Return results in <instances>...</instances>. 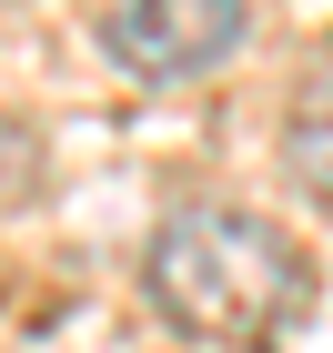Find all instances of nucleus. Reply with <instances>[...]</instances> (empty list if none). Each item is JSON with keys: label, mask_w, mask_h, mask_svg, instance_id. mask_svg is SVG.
<instances>
[{"label": "nucleus", "mask_w": 333, "mask_h": 353, "mask_svg": "<svg viewBox=\"0 0 333 353\" xmlns=\"http://www.w3.org/2000/svg\"><path fill=\"white\" fill-rule=\"evenodd\" d=\"M141 272H152V303L182 333H202V343H263L293 313V293H303L293 243L263 212H232V202H182L152 232Z\"/></svg>", "instance_id": "nucleus-1"}, {"label": "nucleus", "mask_w": 333, "mask_h": 353, "mask_svg": "<svg viewBox=\"0 0 333 353\" xmlns=\"http://www.w3.org/2000/svg\"><path fill=\"white\" fill-rule=\"evenodd\" d=\"M252 10L243 0H111L101 10V51L132 81H202L243 51Z\"/></svg>", "instance_id": "nucleus-2"}, {"label": "nucleus", "mask_w": 333, "mask_h": 353, "mask_svg": "<svg viewBox=\"0 0 333 353\" xmlns=\"http://www.w3.org/2000/svg\"><path fill=\"white\" fill-rule=\"evenodd\" d=\"M283 172H293V182H303L313 202L333 212V71L303 91V101H293V132H283Z\"/></svg>", "instance_id": "nucleus-3"}]
</instances>
